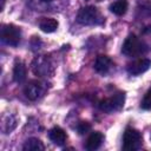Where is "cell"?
<instances>
[{
	"label": "cell",
	"instance_id": "obj_2",
	"mask_svg": "<svg viewBox=\"0 0 151 151\" xmlns=\"http://www.w3.org/2000/svg\"><path fill=\"white\" fill-rule=\"evenodd\" d=\"M147 51V45L137 38L134 34L127 35L122 46V53L126 57H137Z\"/></svg>",
	"mask_w": 151,
	"mask_h": 151
},
{
	"label": "cell",
	"instance_id": "obj_17",
	"mask_svg": "<svg viewBox=\"0 0 151 151\" xmlns=\"http://www.w3.org/2000/svg\"><path fill=\"white\" fill-rule=\"evenodd\" d=\"M77 130H78L79 134H85L91 130V125L87 122H80L77 126Z\"/></svg>",
	"mask_w": 151,
	"mask_h": 151
},
{
	"label": "cell",
	"instance_id": "obj_13",
	"mask_svg": "<svg viewBox=\"0 0 151 151\" xmlns=\"http://www.w3.org/2000/svg\"><path fill=\"white\" fill-rule=\"evenodd\" d=\"M39 27L45 33H52L58 28V21L53 18H42L39 21Z\"/></svg>",
	"mask_w": 151,
	"mask_h": 151
},
{
	"label": "cell",
	"instance_id": "obj_10",
	"mask_svg": "<svg viewBox=\"0 0 151 151\" xmlns=\"http://www.w3.org/2000/svg\"><path fill=\"white\" fill-rule=\"evenodd\" d=\"M103 140H104V136L103 133L100 132H92L90 134V137L87 138L86 140V144H85V147L90 151H93V150H97L100 147V145L103 144Z\"/></svg>",
	"mask_w": 151,
	"mask_h": 151
},
{
	"label": "cell",
	"instance_id": "obj_16",
	"mask_svg": "<svg viewBox=\"0 0 151 151\" xmlns=\"http://www.w3.org/2000/svg\"><path fill=\"white\" fill-rule=\"evenodd\" d=\"M140 107L143 110H151V88H149L147 92L144 94V98L140 103Z\"/></svg>",
	"mask_w": 151,
	"mask_h": 151
},
{
	"label": "cell",
	"instance_id": "obj_14",
	"mask_svg": "<svg viewBox=\"0 0 151 151\" xmlns=\"http://www.w3.org/2000/svg\"><path fill=\"white\" fill-rule=\"evenodd\" d=\"M127 6H129L127 0H116L114 2H112V4L110 5V11H111L113 14L120 17V15H124V14L126 13Z\"/></svg>",
	"mask_w": 151,
	"mask_h": 151
},
{
	"label": "cell",
	"instance_id": "obj_11",
	"mask_svg": "<svg viewBox=\"0 0 151 151\" xmlns=\"http://www.w3.org/2000/svg\"><path fill=\"white\" fill-rule=\"evenodd\" d=\"M48 138H50L55 145L61 146V145H64L65 142H66V133H65V131H64L63 129L55 126V127H53V129L50 130V132H48Z\"/></svg>",
	"mask_w": 151,
	"mask_h": 151
},
{
	"label": "cell",
	"instance_id": "obj_1",
	"mask_svg": "<svg viewBox=\"0 0 151 151\" xmlns=\"http://www.w3.org/2000/svg\"><path fill=\"white\" fill-rule=\"evenodd\" d=\"M77 21L84 26H97L104 24V17L94 6H86L80 8L77 15Z\"/></svg>",
	"mask_w": 151,
	"mask_h": 151
},
{
	"label": "cell",
	"instance_id": "obj_9",
	"mask_svg": "<svg viewBox=\"0 0 151 151\" xmlns=\"http://www.w3.org/2000/svg\"><path fill=\"white\" fill-rule=\"evenodd\" d=\"M93 67H94V71L97 73H99L101 76H105L113 67V63L107 55H98L96 61H94V66Z\"/></svg>",
	"mask_w": 151,
	"mask_h": 151
},
{
	"label": "cell",
	"instance_id": "obj_8",
	"mask_svg": "<svg viewBox=\"0 0 151 151\" xmlns=\"http://www.w3.org/2000/svg\"><path fill=\"white\" fill-rule=\"evenodd\" d=\"M151 67V60L146 58L137 59L127 65V72L132 76H139L144 72H146Z\"/></svg>",
	"mask_w": 151,
	"mask_h": 151
},
{
	"label": "cell",
	"instance_id": "obj_3",
	"mask_svg": "<svg viewBox=\"0 0 151 151\" xmlns=\"http://www.w3.org/2000/svg\"><path fill=\"white\" fill-rule=\"evenodd\" d=\"M143 144V137L140 132L136 129L127 127L123 134V144L122 149L127 150V151H134L139 150Z\"/></svg>",
	"mask_w": 151,
	"mask_h": 151
},
{
	"label": "cell",
	"instance_id": "obj_18",
	"mask_svg": "<svg viewBox=\"0 0 151 151\" xmlns=\"http://www.w3.org/2000/svg\"><path fill=\"white\" fill-rule=\"evenodd\" d=\"M39 6H44L46 9L47 8H51V6L55 5V0H37Z\"/></svg>",
	"mask_w": 151,
	"mask_h": 151
},
{
	"label": "cell",
	"instance_id": "obj_6",
	"mask_svg": "<svg viewBox=\"0 0 151 151\" xmlns=\"http://www.w3.org/2000/svg\"><path fill=\"white\" fill-rule=\"evenodd\" d=\"M124 101H125V94H124V92H117L112 97L101 100L99 103V109L101 111H104V112H107V113L117 112V111H119V110L123 109Z\"/></svg>",
	"mask_w": 151,
	"mask_h": 151
},
{
	"label": "cell",
	"instance_id": "obj_7",
	"mask_svg": "<svg viewBox=\"0 0 151 151\" xmlns=\"http://www.w3.org/2000/svg\"><path fill=\"white\" fill-rule=\"evenodd\" d=\"M45 91H46L45 86H44L40 81H37V80L29 81V83L25 86V88H24L25 96H26L29 100H32V101L40 99V98L45 94Z\"/></svg>",
	"mask_w": 151,
	"mask_h": 151
},
{
	"label": "cell",
	"instance_id": "obj_5",
	"mask_svg": "<svg viewBox=\"0 0 151 151\" xmlns=\"http://www.w3.org/2000/svg\"><path fill=\"white\" fill-rule=\"evenodd\" d=\"M1 41L8 46H18L21 40V31L14 25H2L0 33Z\"/></svg>",
	"mask_w": 151,
	"mask_h": 151
},
{
	"label": "cell",
	"instance_id": "obj_4",
	"mask_svg": "<svg viewBox=\"0 0 151 151\" xmlns=\"http://www.w3.org/2000/svg\"><path fill=\"white\" fill-rule=\"evenodd\" d=\"M32 71L39 77H50L54 72V66L48 57L39 55L32 61Z\"/></svg>",
	"mask_w": 151,
	"mask_h": 151
},
{
	"label": "cell",
	"instance_id": "obj_12",
	"mask_svg": "<svg viewBox=\"0 0 151 151\" xmlns=\"http://www.w3.org/2000/svg\"><path fill=\"white\" fill-rule=\"evenodd\" d=\"M26 76H27V70H26L25 64L21 63V61H17L14 64V67H13V79H14V81L22 83V81H25Z\"/></svg>",
	"mask_w": 151,
	"mask_h": 151
},
{
	"label": "cell",
	"instance_id": "obj_15",
	"mask_svg": "<svg viewBox=\"0 0 151 151\" xmlns=\"http://www.w3.org/2000/svg\"><path fill=\"white\" fill-rule=\"evenodd\" d=\"M44 149H45V146H44L42 142L38 138H28L22 146V150H25V151H41Z\"/></svg>",
	"mask_w": 151,
	"mask_h": 151
}]
</instances>
